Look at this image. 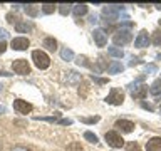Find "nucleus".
<instances>
[{"mask_svg":"<svg viewBox=\"0 0 161 151\" xmlns=\"http://www.w3.org/2000/svg\"><path fill=\"white\" fill-rule=\"evenodd\" d=\"M108 54L113 55V57H116V59H121V57L124 55L123 49H119V47H109V49H108Z\"/></svg>","mask_w":161,"mask_h":151,"instance_id":"20","label":"nucleus"},{"mask_svg":"<svg viewBox=\"0 0 161 151\" xmlns=\"http://www.w3.org/2000/svg\"><path fill=\"white\" fill-rule=\"evenodd\" d=\"M5 50H7V44H5L3 40H0V54H3Z\"/></svg>","mask_w":161,"mask_h":151,"instance_id":"38","label":"nucleus"},{"mask_svg":"<svg viewBox=\"0 0 161 151\" xmlns=\"http://www.w3.org/2000/svg\"><path fill=\"white\" fill-rule=\"evenodd\" d=\"M29 45H30V42H29L27 37H15V39H12V42H10V47L14 50H25Z\"/></svg>","mask_w":161,"mask_h":151,"instance_id":"11","label":"nucleus"},{"mask_svg":"<svg viewBox=\"0 0 161 151\" xmlns=\"http://www.w3.org/2000/svg\"><path fill=\"white\" fill-rule=\"evenodd\" d=\"M158 70V67H156L154 64H148L146 65V72H156Z\"/></svg>","mask_w":161,"mask_h":151,"instance_id":"34","label":"nucleus"},{"mask_svg":"<svg viewBox=\"0 0 161 151\" xmlns=\"http://www.w3.org/2000/svg\"><path fill=\"white\" fill-rule=\"evenodd\" d=\"M101 118L99 116H92V118H80V123H84V124H94V123H97Z\"/></svg>","mask_w":161,"mask_h":151,"instance_id":"27","label":"nucleus"},{"mask_svg":"<svg viewBox=\"0 0 161 151\" xmlns=\"http://www.w3.org/2000/svg\"><path fill=\"white\" fill-rule=\"evenodd\" d=\"M3 148V144H2V139H0V149H2Z\"/></svg>","mask_w":161,"mask_h":151,"instance_id":"43","label":"nucleus"},{"mask_svg":"<svg viewBox=\"0 0 161 151\" xmlns=\"http://www.w3.org/2000/svg\"><path fill=\"white\" fill-rule=\"evenodd\" d=\"M59 7V12L62 14V15H67L69 12H70V7H72V5H67V3H60V5H57Z\"/></svg>","mask_w":161,"mask_h":151,"instance_id":"28","label":"nucleus"},{"mask_svg":"<svg viewBox=\"0 0 161 151\" xmlns=\"http://www.w3.org/2000/svg\"><path fill=\"white\" fill-rule=\"evenodd\" d=\"M10 151H30V149L25 148V146H14V148L10 149Z\"/></svg>","mask_w":161,"mask_h":151,"instance_id":"35","label":"nucleus"},{"mask_svg":"<svg viewBox=\"0 0 161 151\" xmlns=\"http://www.w3.org/2000/svg\"><path fill=\"white\" fill-rule=\"evenodd\" d=\"M34 29V25L30 24V22H17L15 24V30H17V32H30V30Z\"/></svg>","mask_w":161,"mask_h":151,"instance_id":"15","label":"nucleus"},{"mask_svg":"<svg viewBox=\"0 0 161 151\" xmlns=\"http://www.w3.org/2000/svg\"><path fill=\"white\" fill-rule=\"evenodd\" d=\"M5 37H7V30H5V29H0V39H5Z\"/></svg>","mask_w":161,"mask_h":151,"instance_id":"39","label":"nucleus"},{"mask_svg":"<svg viewBox=\"0 0 161 151\" xmlns=\"http://www.w3.org/2000/svg\"><path fill=\"white\" fill-rule=\"evenodd\" d=\"M91 79H92V81H96V82H97V84H108V79H101V77H96L94 74L91 76Z\"/></svg>","mask_w":161,"mask_h":151,"instance_id":"33","label":"nucleus"},{"mask_svg":"<svg viewBox=\"0 0 161 151\" xmlns=\"http://www.w3.org/2000/svg\"><path fill=\"white\" fill-rule=\"evenodd\" d=\"M60 57H62L64 60H72L74 59V52L70 49L64 47V49H60Z\"/></svg>","mask_w":161,"mask_h":151,"instance_id":"21","label":"nucleus"},{"mask_svg":"<svg viewBox=\"0 0 161 151\" xmlns=\"http://www.w3.org/2000/svg\"><path fill=\"white\" fill-rule=\"evenodd\" d=\"M65 81H67L69 84H75V82H79V81H80V76L77 72H74V70H70V72H67Z\"/></svg>","mask_w":161,"mask_h":151,"instance_id":"19","label":"nucleus"},{"mask_svg":"<svg viewBox=\"0 0 161 151\" xmlns=\"http://www.w3.org/2000/svg\"><path fill=\"white\" fill-rule=\"evenodd\" d=\"M7 20H8V22H10V24H14V22H15V24H17V22H19V19H17V15H14V14H7Z\"/></svg>","mask_w":161,"mask_h":151,"instance_id":"32","label":"nucleus"},{"mask_svg":"<svg viewBox=\"0 0 161 151\" xmlns=\"http://www.w3.org/2000/svg\"><path fill=\"white\" fill-rule=\"evenodd\" d=\"M126 149H128V151H141L139 149V144L136 143V141H131V143L126 144Z\"/></svg>","mask_w":161,"mask_h":151,"instance_id":"30","label":"nucleus"},{"mask_svg":"<svg viewBox=\"0 0 161 151\" xmlns=\"http://www.w3.org/2000/svg\"><path fill=\"white\" fill-rule=\"evenodd\" d=\"M92 37H94V42L97 47H104V45L108 44V34H106L103 29H94Z\"/></svg>","mask_w":161,"mask_h":151,"instance_id":"10","label":"nucleus"},{"mask_svg":"<svg viewBox=\"0 0 161 151\" xmlns=\"http://www.w3.org/2000/svg\"><path fill=\"white\" fill-rule=\"evenodd\" d=\"M14 109L20 114H27L32 111V104L27 103V101H24V99H15L14 101Z\"/></svg>","mask_w":161,"mask_h":151,"instance_id":"9","label":"nucleus"},{"mask_svg":"<svg viewBox=\"0 0 161 151\" xmlns=\"http://www.w3.org/2000/svg\"><path fill=\"white\" fill-rule=\"evenodd\" d=\"M116 129H119L121 133H131V131L134 129V123H131L128 119H118L114 124Z\"/></svg>","mask_w":161,"mask_h":151,"instance_id":"12","label":"nucleus"},{"mask_svg":"<svg viewBox=\"0 0 161 151\" xmlns=\"http://www.w3.org/2000/svg\"><path fill=\"white\" fill-rule=\"evenodd\" d=\"M146 151H161V136H154L146 143Z\"/></svg>","mask_w":161,"mask_h":151,"instance_id":"13","label":"nucleus"},{"mask_svg":"<svg viewBox=\"0 0 161 151\" xmlns=\"http://www.w3.org/2000/svg\"><path fill=\"white\" fill-rule=\"evenodd\" d=\"M104 139L111 148H123L124 146V139L121 138L116 131H108V133L104 134Z\"/></svg>","mask_w":161,"mask_h":151,"instance_id":"4","label":"nucleus"},{"mask_svg":"<svg viewBox=\"0 0 161 151\" xmlns=\"http://www.w3.org/2000/svg\"><path fill=\"white\" fill-rule=\"evenodd\" d=\"M141 62V60L138 59V57H131V60H129V65H138Z\"/></svg>","mask_w":161,"mask_h":151,"instance_id":"37","label":"nucleus"},{"mask_svg":"<svg viewBox=\"0 0 161 151\" xmlns=\"http://www.w3.org/2000/svg\"><path fill=\"white\" fill-rule=\"evenodd\" d=\"M25 14L30 15V17H37L39 15V8L35 5H25Z\"/></svg>","mask_w":161,"mask_h":151,"instance_id":"23","label":"nucleus"},{"mask_svg":"<svg viewBox=\"0 0 161 151\" xmlns=\"http://www.w3.org/2000/svg\"><path fill=\"white\" fill-rule=\"evenodd\" d=\"M72 12H74L75 17L86 15V14H87V5H86V3H77V5H74V7H72Z\"/></svg>","mask_w":161,"mask_h":151,"instance_id":"17","label":"nucleus"},{"mask_svg":"<svg viewBox=\"0 0 161 151\" xmlns=\"http://www.w3.org/2000/svg\"><path fill=\"white\" fill-rule=\"evenodd\" d=\"M0 113H5V108H3V106H0Z\"/></svg>","mask_w":161,"mask_h":151,"instance_id":"42","label":"nucleus"},{"mask_svg":"<svg viewBox=\"0 0 161 151\" xmlns=\"http://www.w3.org/2000/svg\"><path fill=\"white\" fill-rule=\"evenodd\" d=\"M0 76H3V77H8V76H12V74L7 72V70H0Z\"/></svg>","mask_w":161,"mask_h":151,"instance_id":"41","label":"nucleus"},{"mask_svg":"<svg viewBox=\"0 0 161 151\" xmlns=\"http://www.w3.org/2000/svg\"><path fill=\"white\" fill-rule=\"evenodd\" d=\"M75 62H77L79 65H84V67H92V65H91V64L87 62V57H84V55H79Z\"/></svg>","mask_w":161,"mask_h":151,"instance_id":"29","label":"nucleus"},{"mask_svg":"<svg viewBox=\"0 0 161 151\" xmlns=\"http://www.w3.org/2000/svg\"><path fill=\"white\" fill-rule=\"evenodd\" d=\"M32 59H34V64L37 65L39 69H47L50 65V59H49V55L45 54L44 50H34Z\"/></svg>","mask_w":161,"mask_h":151,"instance_id":"2","label":"nucleus"},{"mask_svg":"<svg viewBox=\"0 0 161 151\" xmlns=\"http://www.w3.org/2000/svg\"><path fill=\"white\" fill-rule=\"evenodd\" d=\"M149 92L153 94V96H158V94H161V79H156L154 82L151 84Z\"/></svg>","mask_w":161,"mask_h":151,"instance_id":"18","label":"nucleus"},{"mask_svg":"<svg viewBox=\"0 0 161 151\" xmlns=\"http://www.w3.org/2000/svg\"><path fill=\"white\" fill-rule=\"evenodd\" d=\"M2 87H3V86H2V84H0V91H2Z\"/></svg>","mask_w":161,"mask_h":151,"instance_id":"44","label":"nucleus"},{"mask_svg":"<svg viewBox=\"0 0 161 151\" xmlns=\"http://www.w3.org/2000/svg\"><path fill=\"white\" fill-rule=\"evenodd\" d=\"M55 7H57V5H54V3H44L42 5V12L44 14H52L55 10Z\"/></svg>","mask_w":161,"mask_h":151,"instance_id":"26","label":"nucleus"},{"mask_svg":"<svg viewBox=\"0 0 161 151\" xmlns=\"http://www.w3.org/2000/svg\"><path fill=\"white\" fill-rule=\"evenodd\" d=\"M153 44L161 45V30H156V32L153 34Z\"/></svg>","mask_w":161,"mask_h":151,"instance_id":"31","label":"nucleus"},{"mask_svg":"<svg viewBox=\"0 0 161 151\" xmlns=\"http://www.w3.org/2000/svg\"><path fill=\"white\" fill-rule=\"evenodd\" d=\"M84 139H87L89 143H94V144L97 143V136H96L92 131H86V133H84Z\"/></svg>","mask_w":161,"mask_h":151,"instance_id":"24","label":"nucleus"},{"mask_svg":"<svg viewBox=\"0 0 161 151\" xmlns=\"http://www.w3.org/2000/svg\"><path fill=\"white\" fill-rule=\"evenodd\" d=\"M141 106H143L144 109H148V111H153V106L151 104H146V103H141Z\"/></svg>","mask_w":161,"mask_h":151,"instance_id":"40","label":"nucleus"},{"mask_svg":"<svg viewBox=\"0 0 161 151\" xmlns=\"http://www.w3.org/2000/svg\"><path fill=\"white\" fill-rule=\"evenodd\" d=\"M42 45H44L47 50H52V52H54V50L57 49V40H55L54 37H45L44 42H42Z\"/></svg>","mask_w":161,"mask_h":151,"instance_id":"16","label":"nucleus"},{"mask_svg":"<svg viewBox=\"0 0 161 151\" xmlns=\"http://www.w3.org/2000/svg\"><path fill=\"white\" fill-rule=\"evenodd\" d=\"M143 79H144V76H141L138 81H134L133 84H129V89H131V96H133V99H144L146 94H148V86H144V84L138 86Z\"/></svg>","mask_w":161,"mask_h":151,"instance_id":"1","label":"nucleus"},{"mask_svg":"<svg viewBox=\"0 0 161 151\" xmlns=\"http://www.w3.org/2000/svg\"><path fill=\"white\" fill-rule=\"evenodd\" d=\"M65 151H84L82 146H80V143H77V141H74V143L67 144V149Z\"/></svg>","mask_w":161,"mask_h":151,"instance_id":"25","label":"nucleus"},{"mask_svg":"<svg viewBox=\"0 0 161 151\" xmlns=\"http://www.w3.org/2000/svg\"><path fill=\"white\" fill-rule=\"evenodd\" d=\"M149 35H148V30H141V32L138 34V37L134 39V47L138 49H143V47H148L149 45Z\"/></svg>","mask_w":161,"mask_h":151,"instance_id":"8","label":"nucleus"},{"mask_svg":"<svg viewBox=\"0 0 161 151\" xmlns=\"http://www.w3.org/2000/svg\"><path fill=\"white\" fill-rule=\"evenodd\" d=\"M119 12H121V5H106V7L103 8V15L108 20H111V22L118 20Z\"/></svg>","mask_w":161,"mask_h":151,"instance_id":"7","label":"nucleus"},{"mask_svg":"<svg viewBox=\"0 0 161 151\" xmlns=\"http://www.w3.org/2000/svg\"><path fill=\"white\" fill-rule=\"evenodd\" d=\"M59 116H60V113H55L54 116H35L34 119H42V121H50V123H54V121H59Z\"/></svg>","mask_w":161,"mask_h":151,"instance_id":"22","label":"nucleus"},{"mask_svg":"<svg viewBox=\"0 0 161 151\" xmlns=\"http://www.w3.org/2000/svg\"><path fill=\"white\" fill-rule=\"evenodd\" d=\"M59 124H64V126H70V124H72V121H70V119H59Z\"/></svg>","mask_w":161,"mask_h":151,"instance_id":"36","label":"nucleus"},{"mask_svg":"<svg viewBox=\"0 0 161 151\" xmlns=\"http://www.w3.org/2000/svg\"><path fill=\"white\" fill-rule=\"evenodd\" d=\"M12 69H14L15 74H22V76L30 74V65H29V62H27L25 59L14 60V62H12Z\"/></svg>","mask_w":161,"mask_h":151,"instance_id":"6","label":"nucleus"},{"mask_svg":"<svg viewBox=\"0 0 161 151\" xmlns=\"http://www.w3.org/2000/svg\"><path fill=\"white\" fill-rule=\"evenodd\" d=\"M131 39H133V34H131L128 29H121L113 35V42L116 45H126V44L131 42Z\"/></svg>","mask_w":161,"mask_h":151,"instance_id":"3","label":"nucleus"},{"mask_svg":"<svg viewBox=\"0 0 161 151\" xmlns=\"http://www.w3.org/2000/svg\"><path fill=\"white\" fill-rule=\"evenodd\" d=\"M123 70H124V65L121 62H118V60H114V62H111L108 65V72L109 74H119V72H123Z\"/></svg>","mask_w":161,"mask_h":151,"instance_id":"14","label":"nucleus"},{"mask_svg":"<svg viewBox=\"0 0 161 151\" xmlns=\"http://www.w3.org/2000/svg\"><path fill=\"white\" fill-rule=\"evenodd\" d=\"M106 103L111 104V106H121L124 103V92L121 89H111V92L108 94V98H106Z\"/></svg>","mask_w":161,"mask_h":151,"instance_id":"5","label":"nucleus"}]
</instances>
